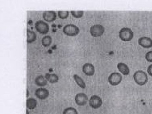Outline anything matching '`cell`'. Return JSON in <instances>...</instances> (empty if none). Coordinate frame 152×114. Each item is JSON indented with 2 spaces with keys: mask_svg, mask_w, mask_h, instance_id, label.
Wrapping results in <instances>:
<instances>
[{
  "mask_svg": "<svg viewBox=\"0 0 152 114\" xmlns=\"http://www.w3.org/2000/svg\"><path fill=\"white\" fill-rule=\"evenodd\" d=\"M119 37L121 40L129 42L132 40L134 37V33L129 28H123L120 30Z\"/></svg>",
  "mask_w": 152,
  "mask_h": 114,
  "instance_id": "cell-2",
  "label": "cell"
},
{
  "mask_svg": "<svg viewBox=\"0 0 152 114\" xmlns=\"http://www.w3.org/2000/svg\"><path fill=\"white\" fill-rule=\"evenodd\" d=\"M72 15L75 18H82L84 15L83 11H71Z\"/></svg>",
  "mask_w": 152,
  "mask_h": 114,
  "instance_id": "cell-20",
  "label": "cell"
},
{
  "mask_svg": "<svg viewBox=\"0 0 152 114\" xmlns=\"http://www.w3.org/2000/svg\"><path fill=\"white\" fill-rule=\"evenodd\" d=\"M123 77L121 74L114 72L111 74L108 77V82L112 86H115L119 84L122 80Z\"/></svg>",
  "mask_w": 152,
  "mask_h": 114,
  "instance_id": "cell-5",
  "label": "cell"
},
{
  "mask_svg": "<svg viewBox=\"0 0 152 114\" xmlns=\"http://www.w3.org/2000/svg\"><path fill=\"white\" fill-rule=\"evenodd\" d=\"M58 15L61 19H66L69 16V12L66 10H60L58 12Z\"/></svg>",
  "mask_w": 152,
  "mask_h": 114,
  "instance_id": "cell-22",
  "label": "cell"
},
{
  "mask_svg": "<svg viewBox=\"0 0 152 114\" xmlns=\"http://www.w3.org/2000/svg\"><path fill=\"white\" fill-rule=\"evenodd\" d=\"M36 30L42 34H46L48 32L49 30V25L46 22L42 20L37 21L35 24Z\"/></svg>",
  "mask_w": 152,
  "mask_h": 114,
  "instance_id": "cell-4",
  "label": "cell"
},
{
  "mask_svg": "<svg viewBox=\"0 0 152 114\" xmlns=\"http://www.w3.org/2000/svg\"><path fill=\"white\" fill-rule=\"evenodd\" d=\"M89 104L92 108L96 109L100 107L102 104V99L99 96L94 95L90 98Z\"/></svg>",
  "mask_w": 152,
  "mask_h": 114,
  "instance_id": "cell-7",
  "label": "cell"
},
{
  "mask_svg": "<svg viewBox=\"0 0 152 114\" xmlns=\"http://www.w3.org/2000/svg\"><path fill=\"white\" fill-rule=\"evenodd\" d=\"M52 38L50 36H45L42 39V45L44 47H48L52 43Z\"/></svg>",
  "mask_w": 152,
  "mask_h": 114,
  "instance_id": "cell-19",
  "label": "cell"
},
{
  "mask_svg": "<svg viewBox=\"0 0 152 114\" xmlns=\"http://www.w3.org/2000/svg\"><path fill=\"white\" fill-rule=\"evenodd\" d=\"M138 43L140 45L145 48H149L152 47V40L148 37H143L140 38Z\"/></svg>",
  "mask_w": 152,
  "mask_h": 114,
  "instance_id": "cell-12",
  "label": "cell"
},
{
  "mask_svg": "<svg viewBox=\"0 0 152 114\" xmlns=\"http://www.w3.org/2000/svg\"><path fill=\"white\" fill-rule=\"evenodd\" d=\"M35 94L39 99L44 100L49 96V92L45 88H40L36 90Z\"/></svg>",
  "mask_w": 152,
  "mask_h": 114,
  "instance_id": "cell-9",
  "label": "cell"
},
{
  "mask_svg": "<svg viewBox=\"0 0 152 114\" xmlns=\"http://www.w3.org/2000/svg\"><path fill=\"white\" fill-rule=\"evenodd\" d=\"M148 72L150 76L152 77V64L149 66L148 68Z\"/></svg>",
  "mask_w": 152,
  "mask_h": 114,
  "instance_id": "cell-24",
  "label": "cell"
},
{
  "mask_svg": "<svg viewBox=\"0 0 152 114\" xmlns=\"http://www.w3.org/2000/svg\"><path fill=\"white\" fill-rule=\"evenodd\" d=\"M104 31V28L101 25H95L91 28L90 32L94 37H99L102 35Z\"/></svg>",
  "mask_w": 152,
  "mask_h": 114,
  "instance_id": "cell-6",
  "label": "cell"
},
{
  "mask_svg": "<svg viewBox=\"0 0 152 114\" xmlns=\"http://www.w3.org/2000/svg\"><path fill=\"white\" fill-rule=\"evenodd\" d=\"M118 70L125 75H128L130 74V69L126 64L123 63H119L117 65Z\"/></svg>",
  "mask_w": 152,
  "mask_h": 114,
  "instance_id": "cell-13",
  "label": "cell"
},
{
  "mask_svg": "<svg viewBox=\"0 0 152 114\" xmlns=\"http://www.w3.org/2000/svg\"><path fill=\"white\" fill-rule=\"evenodd\" d=\"M37 106V102L35 99L31 98L26 100V107L29 110H34Z\"/></svg>",
  "mask_w": 152,
  "mask_h": 114,
  "instance_id": "cell-17",
  "label": "cell"
},
{
  "mask_svg": "<svg viewBox=\"0 0 152 114\" xmlns=\"http://www.w3.org/2000/svg\"><path fill=\"white\" fill-rule=\"evenodd\" d=\"M27 42L28 43H31L35 42L37 39V35L33 31H31L28 29L27 30Z\"/></svg>",
  "mask_w": 152,
  "mask_h": 114,
  "instance_id": "cell-16",
  "label": "cell"
},
{
  "mask_svg": "<svg viewBox=\"0 0 152 114\" xmlns=\"http://www.w3.org/2000/svg\"><path fill=\"white\" fill-rule=\"evenodd\" d=\"M26 114H29V111L28 110H26Z\"/></svg>",
  "mask_w": 152,
  "mask_h": 114,
  "instance_id": "cell-26",
  "label": "cell"
},
{
  "mask_svg": "<svg viewBox=\"0 0 152 114\" xmlns=\"http://www.w3.org/2000/svg\"><path fill=\"white\" fill-rule=\"evenodd\" d=\"M36 84L39 86L43 87L48 84V80L43 75L38 76L35 79Z\"/></svg>",
  "mask_w": 152,
  "mask_h": 114,
  "instance_id": "cell-14",
  "label": "cell"
},
{
  "mask_svg": "<svg viewBox=\"0 0 152 114\" xmlns=\"http://www.w3.org/2000/svg\"><path fill=\"white\" fill-rule=\"evenodd\" d=\"M145 58L148 61L152 62V51H150L147 53Z\"/></svg>",
  "mask_w": 152,
  "mask_h": 114,
  "instance_id": "cell-23",
  "label": "cell"
},
{
  "mask_svg": "<svg viewBox=\"0 0 152 114\" xmlns=\"http://www.w3.org/2000/svg\"><path fill=\"white\" fill-rule=\"evenodd\" d=\"M63 32L65 34L70 37H75L80 32L79 28L76 25L68 24L63 28Z\"/></svg>",
  "mask_w": 152,
  "mask_h": 114,
  "instance_id": "cell-3",
  "label": "cell"
},
{
  "mask_svg": "<svg viewBox=\"0 0 152 114\" xmlns=\"http://www.w3.org/2000/svg\"><path fill=\"white\" fill-rule=\"evenodd\" d=\"M29 91L27 89V98H28V97L29 96Z\"/></svg>",
  "mask_w": 152,
  "mask_h": 114,
  "instance_id": "cell-25",
  "label": "cell"
},
{
  "mask_svg": "<svg viewBox=\"0 0 152 114\" xmlns=\"http://www.w3.org/2000/svg\"><path fill=\"white\" fill-rule=\"evenodd\" d=\"M74 78L77 83V84L79 86L83 89H85L86 88V85L83 79L80 77L77 74H75L73 76Z\"/></svg>",
  "mask_w": 152,
  "mask_h": 114,
  "instance_id": "cell-18",
  "label": "cell"
},
{
  "mask_svg": "<svg viewBox=\"0 0 152 114\" xmlns=\"http://www.w3.org/2000/svg\"><path fill=\"white\" fill-rule=\"evenodd\" d=\"M43 18L48 22L54 21L56 19L57 14L54 11H47L43 13Z\"/></svg>",
  "mask_w": 152,
  "mask_h": 114,
  "instance_id": "cell-10",
  "label": "cell"
},
{
  "mask_svg": "<svg viewBox=\"0 0 152 114\" xmlns=\"http://www.w3.org/2000/svg\"><path fill=\"white\" fill-rule=\"evenodd\" d=\"M83 71L84 73L86 75L93 76L95 73V67L92 64L86 63L83 66Z\"/></svg>",
  "mask_w": 152,
  "mask_h": 114,
  "instance_id": "cell-11",
  "label": "cell"
},
{
  "mask_svg": "<svg viewBox=\"0 0 152 114\" xmlns=\"http://www.w3.org/2000/svg\"><path fill=\"white\" fill-rule=\"evenodd\" d=\"M75 100L76 104L79 106H84L86 104L88 98L86 94L84 93H79L76 95Z\"/></svg>",
  "mask_w": 152,
  "mask_h": 114,
  "instance_id": "cell-8",
  "label": "cell"
},
{
  "mask_svg": "<svg viewBox=\"0 0 152 114\" xmlns=\"http://www.w3.org/2000/svg\"><path fill=\"white\" fill-rule=\"evenodd\" d=\"M133 77L136 83L141 86L145 85L148 80L146 73L142 71H136L134 74Z\"/></svg>",
  "mask_w": 152,
  "mask_h": 114,
  "instance_id": "cell-1",
  "label": "cell"
},
{
  "mask_svg": "<svg viewBox=\"0 0 152 114\" xmlns=\"http://www.w3.org/2000/svg\"><path fill=\"white\" fill-rule=\"evenodd\" d=\"M63 114H78L76 109L73 107H68L63 112Z\"/></svg>",
  "mask_w": 152,
  "mask_h": 114,
  "instance_id": "cell-21",
  "label": "cell"
},
{
  "mask_svg": "<svg viewBox=\"0 0 152 114\" xmlns=\"http://www.w3.org/2000/svg\"><path fill=\"white\" fill-rule=\"evenodd\" d=\"M45 78L47 80L51 83H58L59 80L58 76L55 74L47 73L45 74Z\"/></svg>",
  "mask_w": 152,
  "mask_h": 114,
  "instance_id": "cell-15",
  "label": "cell"
}]
</instances>
